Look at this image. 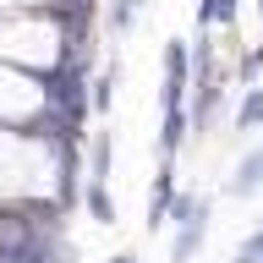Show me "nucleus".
<instances>
[{
  "label": "nucleus",
  "mask_w": 263,
  "mask_h": 263,
  "mask_svg": "<svg viewBox=\"0 0 263 263\" xmlns=\"http://www.w3.org/2000/svg\"><path fill=\"white\" fill-rule=\"evenodd\" d=\"M258 71H263V49H252V55H247V61H241V82H252V77H258Z\"/></svg>",
  "instance_id": "11"
},
{
  "label": "nucleus",
  "mask_w": 263,
  "mask_h": 263,
  "mask_svg": "<svg viewBox=\"0 0 263 263\" xmlns=\"http://www.w3.org/2000/svg\"><path fill=\"white\" fill-rule=\"evenodd\" d=\"M164 121H159V159H176L181 154V137L192 132V110L186 104H170V110H159Z\"/></svg>",
  "instance_id": "3"
},
{
  "label": "nucleus",
  "mask_w": 263,
  "mask_h": 263,
  "mask_svg": "<svg viewBox=\"0 0 263 263\" xmlns=\"http://www.w3.org/2000/svg\"><path fill=\"white\" fill-rule=\"evenodd\" d=\"M186 93H192V44L164 39V49H159V110L186 104Z\"/></svg>",
  "instance_id": "1"
},
{
  "label": "nucleus",
  "mask_w": 263,
  "mask_h": 263,
  "mask_svg": "<svg viewBox=\"0 0 263 263\" xmlns=\"http://www.w3.org/2000/svg\"><path fill=\"white\" fill-rule=\"evenodd\" d=\"M263 126V88H247L236 104V132H258Z\"/></svg>",
  "instance_id": "7"
},
{
  "label": "nucleus",
  "mask_w": 263,
  "mask_h": 263,
  "mask_svg": "<svg viewBox=\"0 0 263 263\" xmlns=\"http://www.w3.org/2000/svg\"><path fill=\"white\" fill-rule=\"evenodd\" d=\"M258 186H263V148H247L241 164H236L230 181H225V197H252Z\"/></svg>",
  "instance_id": "4"
},
{
  "label": "nucleus",
  "mask_w": 263,
  "mask_h": 263,
  "mask_svg": "<svg viewBox=\"0 0 263 263\" xmlns=\"http://www.w3.org/2000/svg\"><path fill=\"white\" fill-rule=\"evenodd\" d=\"M110 99H115V66H104L93 82V115H110Z\"/></svg>",
  "instance_id": "9"
},
{
  "label": "nucleus",
  "mask_w": 263,
  "mask_h": 263,
  "mask_svg": "<svg viewBox=\"0 0 263 263\" xmlns=\"http://www.w3.org/2000/svg\"><path fill=\"white\" fill-rule=\"evenodd\" d=\"M110 164H115V137H110V132H93V148H88V176H93V181H110Z\"/></svg>",
  "instance_id": "6"
},
{
  "label": "nucleus",
  "mask_w": 263,
  "mask_h": 263,
  "mask_svg": "<svg viewBox=\"0 0 263 263\" xmlns=\"http://www.w3.org/2000/svg\"><path fill=\"white\" fill-rule=\"evenodd\" d=\"M82 203H88V214H93V225H115V197H110V181H93V176H88V186H82Z\"/></svg>",
  "instance_id": "5"
},
{
  "label": "nucleus",
  "mask_w": 263,
  "mask_h": 263,
  "mask_svg": "<svg viewBox=\"0 0 263 263\" xmlns=\"http://www.w3.org/2000/svg\"><path fill=\"white\" fill-rule=\"evenodd\" d=\"M197 22L230 33V22H236V0H203V6H197Z\"/></svg>",
  "instance_id": "8"
},
{
  "label": "nucleus",
  "mask_w": 263,
  "mask_h": 263,
  "mask_svg": "<svg viewBox=\"0 0 263 263\" xmlns=\"http://www.w3.org/2000/svg\"><path fill=\"white\" fill-rule=\"evenodd\" d=\"M148 0H115V11H110V28L115 33H132V22H137V11H143Z\"/></svg>",
  "instance_id": "10"
},
{
  "label": "nucleus",
  "mask_w": 263,
  "mask_h": 263,
  "mask_svg": "<svg viewBox=\"0 0 263 263\" xmlns=\"http://www.w3.org/2000/svg\"><path fill=\"white\" fill-rule=\"evenodd\" d=\"M110 263H137V258H132V252H115V258H110Z\"/></svg>",
  "instance_id": "12"
},
{
  "label": "nucleus",
  "mask_w": 263,
  "mask_h": 263,
  "mask_svg": "<svg viewBox=\"0 0 263 263\" xmlns=\"http://www.w3.org/2000/svg\"><path fill=\"white\" fill-rule=\"evenodd\" d=\"M209 241V197H197L192 214H181L176 219V241H170V263H192Z\"/></svg>",
  "instance_id": "2"
},
{
  "label": "nucleus",
  "mask_w": 263,
  "mask_h": 263,
  "mask_svg": "<svg viewBox=\"0 0 263 263\" xmlns=\"http://www.w3.org/2000/svg\"><path fill=\"white\" fill-rule=\"evenodd\" d=\"M258 22H263V0H258Z\"/></svg>",
  "instance_id": "13"
}]
</instances>
